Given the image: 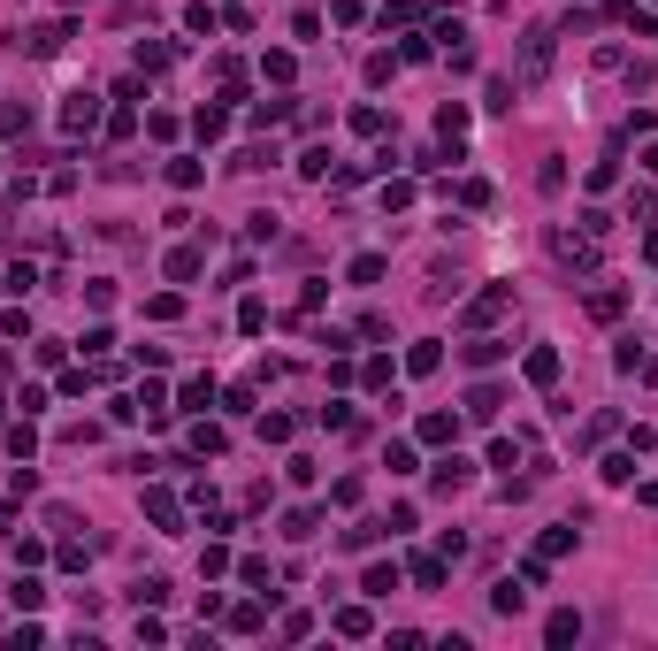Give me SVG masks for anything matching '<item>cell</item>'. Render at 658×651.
Returning <instances> with one entry per match:
<instances>
[{"mask_svg":"<svg viewBox=\"0 0 658 651\" xmlns=\"http://www.w3.org/2000/svg\"><path fill=\"white\" fill-rule=\"evenodd\" d=\"M490 606H498V613H521V606H528V582H521V574H513V582H498V590H490Z\"/></svg>","mask_w":658,"mask_h":651,"instance_id":"obj_16","label":"cell"},{"mask_svg":"<svg viewBox=\"0 0 658 651\" xmlns=\"http://www.w3.org/2000/svg\"><path fill=\"white\" fill-rule=\"evenodd\" d=\"M605 483H636V452H613V460H605Z\"/></svg>","mask_w":658,"mask_h":651,"instance_id":"obj_29","label":"cell"},{"mask_svg":"<svg viewBox=\"0 0 658 651\" xmlns=\"http://www.w3.org/2000/svg\"><path fill=\"white\" fill-rule=\"evenodd\" d=\"M436 131L459 146V131H467V108H459V100H444V108H436Z\"/></svg>","mask_w":658,"mask_h":651,"instance_id":"obj_17","label":"cell"},{"mask_svg":"<svg viewBox=\"0 0 658 651\" xmlns=\"http://www.w3.org/2000/svg\"><path fill=\"white\" fill-rule=\"evenodd\" d=\"M467 483H475V460H459V452H444V460H436V491H467Z\"/></svg>","mask_w":658,"mask_h":651,"instance_id":"obj_6","label":"cell"},{"mask_svg":"<svg viewBox=\"0 0 658 651\" xmlns=\"http://www.w3.org/2000/svg\"><path fill=\"white\" fill-rule=\"evenodd\" d=\"M559 552H574V521H559V529H544V544H536V559H544V567H551Z\"/></svg>","mask_w":658,"mask_h":651,"instance_id":"obj_11","label":"cell"},{"mask_svg":"<svg viewBox=\"0 0 658 651\" xmlns=\"http://www.w3.org/2000/svg\"><path fill=\"white\" fill-rule=\"evenodd\" d=\"M146 514L161 521V529H176V521H184V506H176V491H146Z\"/></svg>","mask_w":658,"mask_h":651,"instance_id":"obj_10","label":"cell"},{"mask_svg":"<svg viewBox=\"0 0 658 651\" xmlns=\"http://www.w3.org/2000/svg\"><path fill=\"white\" fill-rule=\"evenodd\" d=\"M169 184H176V191L199 184V161H191V153H176V161H169Z\"/></svg>","mask_w":658,"mask_h":651,"instance_id":"obj_26","label":"cell"},{"mask_svg":"<svg viewBox=\"0 0 658 651\" xmlns=\"http://www.w3.org/2000/svg\"><path fill=\"white\" fill-rule=\"evenodd\" d=\"M215 23H223V16H215L207 0H191V8H184V31H207V38H215Z\"/></svg>","mask_w":658,"mask_h":651,"instance_id":"obj_25","label":"cell"},{"mask_svg":"<svg viewBox=\"0 0 658 651\" xmlns=\"http://www.w3.org/2000/svg\"><path fill=\"white\" fill-rule=\"evenodd\" d=\"M544 69H551V31H544V23H536V31L521 38V85H536V77H544Z\"/></svg>","mask_w":658,"mask_h":651,"instance_id":"obj_1","label":"cell"},{"mask_svg":"<svg viewBox=\"0 0 658 651\" xmlns=\"http://www.w3.org/2000/svg\"><path fill=\"white\" fill-rule=\"evenodd\" d=\"M414 582H421V590H436V582H444V552H421V559H414Z\"/></svg>","mask_w":658,"mask_h":651,"instance_id":"obj_21","label":"cell"},{"mask_svg":"<svg viewBox=\"0 0 658 651\" xmlns=\"http://www.w3.org/2000/svg\"><path fill=\"white\" fill-rule=\"evenodd\" d=\"M329 629H337V636H368V606H345Z\"/></svg>","mask_w":658,"mask_h":651,"instance_id":"obj_28","label":"cell"},{"mask_svg":"<svg viewBox=\"0 0 658 651\" xmlns=\"http://www.w3.org/2000/svg\"><path fill=\"white\" fill-rule=\"evenodd\" d=\"M93 123H100V100H93V93H69V108H61V131H69V138H85Z\"/></svg>","mask_w":658,"mask_h":651,"instance_id":"obj_3","label":"cell"},{"mask_svg":"<svg viewBox=\"0 0 658 651\" xmlns=\"http://www.w3.org/2000/svg\"><path fill=\"white\" fill-rule=\"evenodd\" d=\"M551 253H559L566 268H589V261H597V238H589V230H582V238H574V230H559V238H551Z\"/></svg>","mask_w":658,"mask_h":651,"instance_id":"obj_2","label":"cell"},{"mask_svg":"<svg viewBox=\"0 0 658 651\" xmlns=\"http://www.w3.org/2000/svg\"><path fill=\"white\" fill-rule=\"evenodd\" d=\"M191 131H199V138H223L230 115H223V108H199V115H191Z\"/></svg>","mask_w":658,"mask_h":651,"instance_id":"obj_24","label":"cell"},{"mask_svg":"<svg viewBox=\"0 0 658 651\" xmlns=\"http://www.w3.org/2000/svg\"><path fill=\"white\" fill-rule=\"evenodd\" d=\"M621 306H628V291H589V314H597V322H613Z\"/></svg>","mask_w":658,"mask_h":651,"instance_id":"obj_23","label":"cell"},{"mask_svg":"<svg viewBox=\"0 0 658 651\" xmlns=\"http://www.w3.org/2000/svg\"><path fill=\"white\" fill-rule=\"evenodd\" d=\"M230 629H238V636H253V629H268V606H261V598H245V606H238V613H230Z\"/></svg>","mask_w":658,"mask_h":651,"instance_id":"obj_13","label":"cell"},{"mask_svg":"<svg viewBox=\"0 0 658 651\" xmlns=\"http://www.w3.org/2000/svg\"><path fill=\"white\" fill-rule=\"evenodd\" d=\"M506 306H513V284H490V291H483V299H475V306H467V330H483V322H498V314H506Z\"/></svg>","mask_w":658,"mask_h":651,"instance_id":"obj_4","label":"cell"},{"mask_svg":"<svg viewBox=\"0 0 658 651\" xmlns=\"http://www.w3.org/2000/svg\"><path fill=\"white\" fill-rule=\"evenodd\" d=\"M436 361H444V353H436V338H421L414 353H406V368H414V376H436Z\"/></svg>","mask_w":658,"mask_h":651,"instance_id":"obj_20","label":"cell"},{"mask_svg":"<svg viewBox=\"0 0 658 651\" xmlns=\"http://www.w3.org/2000/svg\"><path fill=\"white\" fill-rule=\"evenodd\" d=\"M199 268H207V253H199V246H176V253H169V276H176V284H191Z\"/></svg>","mask_w":658,"mask_h":651,"instance_id":"obj_9","label":"cell"},{"mask_svg":"<svg viewBox=\"0 0 658 651\" xmlns=\"http://www.w3.org/2000/svg\"><path fill=\"white\" fill-rule=\"evenodd\" d=\"M528 383H559V353H551V345L528 353Z\"/></svg>","mask_w":658,"mask_h":651,"instance_id":"obj_14","label":"cell"},{"mask_svg":"<svg viewBox=\"0 0 658 651\" xmlns=\"http://www.w3.org/2000/svg\"><path fill=\"white\" fill-rule=\"evenodd\" d=\"M169 61H176V54L161 46V38H138V69H146V77H153V69H169Z\"/></svg>","mask_w":658,"mask_h":651,"instance_id":"obj_18","label":"cell"},{"mask_svg":"<svg viewBox=\"0 0 658 651\" xmlns=\"http://www.w3.org/2000/svg\"><path fill=\"white\" fill-rule=\"evenodd\" d=\"M61 8H77V0H61Z\"/></svg>","mask_w":658,"mask_h":651,"instance_id":"obj_33","label":"cell"},{"mask_svg":"<svg viewBox=\"0 0 658 651\" xmlns=\"http://www.w3.org/2000/svg\"><path fill=\"white\" fill-rule=\"evenodd\" d=\"M61 38H69V23H38V31H23L16 46H23V54H38V61H46V54H61Z\"/></svg>","mask_w":658,"mask_h":651,"instance_id":"obj_5","label":"cell"},{"mask_svg":"<svg viewBox=\"0 0 658 651\" xmlns=\"http://www.w3.org/2000/svg\"><path fill=\"white\" fill-rule=\"evenodd\" d=\"M498 361H506V338H475L467 345V368H498Z\"/></svg>","mask_w":658,"mask_h":651,"instance_id":"obj_15","label":"cell"},{"mask_svg":"<svg viewBox=\"0 0 658 651\" xmlns=\"http://www.w3.org/2000/svg\"><path fill=\"white\" fill-rule=\"evenodd\" d=\"M360 590H368V598H391L398 590V567H368V574H360Z\"/></svg>","mask_w":658,"mask_h":651,"instance_id":"obj_19","label":"cell"},{"mask_svg":"<svg viewBox=\"0 0 658 651\" xmlns=\"http://www.w3.org/2000/svg\"><path fill=\"white\" fill-rule=\"evenodd\" d=\"M498 406H506V391H498V383H475V391H467V414H475V421H490Z\"/></svg>","mask_w":658,"mask_h":651,"instance_id":"obj_8","label":"cell"},{"mask_svg":"<svg viewBox=\"0 0 658 651\" xmlns=\"http://www.w3.org/2000/svg\"><path fill=\"white\" fill-rule=\"evenodd\" d=\"M291 429H299L291 414H261V437H268V444H291Z\"/></svg>","mask_w":658,"mask_h":651,"instance_id":"obj_27","label":"cell"},{"mask_svg":"<svg viewBox=\"0 0 658 651\" xmlns=\"http://www.w3.org/2000/svg\"><path fill=\"white\" fill-rule=\"evenodd\" d=\"M283 536H299V544H306V536H314V514H306V506H291V514H283Z\"/></svg>","mask_w":658,"mask_h":651,"instance_id":"obj_31","label":"cell"},{"mask_svg":"<svg viewBox=\"0 0 658 651\" xmlns=\"http://www.w3.org/2000/svg\"><path fill=\"white\" fill-rule=\"evenodd\" d=\"M414 437H421V444H451V437H459V421H451V414H421Z\"/></svg>","mask_w":658,"mask_h":651,"instance_id":"obj_12","label":"cell"},{"mask_svg":"<svg viewBox=\"0 0 658 651\" xmlns=\"http://www.w3.org/2000/svg\"><path fill=\"white\" fill-rule=\"evenodd\" d=\"M131 598H138V606H161V598H169V582H161V574H146V582H131Z\"/></svg>","mask_w":658,"mask_h":651,"instance_id":"obj_30","label":"cell"},{"mask_svg":"<svg viewBox=\"0 0 658 651\" xmlns=\"http://www.w3.org/2000/svg\"><path fill=\"white\" fill-rule=\"evenodd\" d=\"M345 276H353V284H383V253H360V261L345 268Z\"/></svg>","mask_w":658,"mask_h":651,"instance_id":"obj_22","label":"cell"},{"mask_svg":"<svg viewBox=\"0 0 658 651\" xmlns=\"http://www.w3.org/2000/svg\"><path fill=\"white\" fill-rule=\"evenodd\" d=\"M643 169H658V146H651V153H643Z\"/></svg>","mask_w":658,"mask_h":651,"instance_id":"obj_32","label":"cell"},{"mask_svg":"<svg viewBox=\"0 0 658 651\" xmlns=\"http://www.w3.org/2000/svg\"><path fill=\"white\" fill-rule=\"evenodd\" d=\"M544 644H582V613H551V621H544Z\"/></svg>","mask_w":658,"mask_h":651,"instance_id":"obj_7","label":"cell"}]
</instances>
